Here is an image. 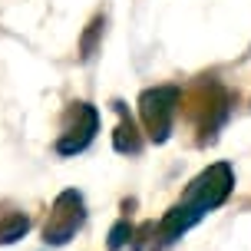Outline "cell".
Here are the masks:
<instances>
[{"label":"cell","mask_w":251,"mask_h":251,"mask_svg":"<svg viewBox=\"0 0 251 251\" xmlns=\"http://www.w3.org/2000/svg\"><path fill=\"white\" fill-rule=\"evenodd\" d=\"M231 185H235L231 165L218 162V165H212V169H205V172L185 188L182 201L165 215V222H162V245H172V241L182 238L195 222H201L205 212L218 208V205L228 199Z\"/></svg>","instance_id":"obj_1"},{"label":"cell","mask_w":251,"mask_h":251,"mask_svg":"<svg viewBox=\"0 0 251 251\" xmlns=\"http://www.w3.org/2000/svg\"><path fill=\"white\" fill-rule=\"evenodd\" d=\"M176 109H178V89L176 86H155V89H146L139 96L142 123H146V129H149V136L155 142H165L169 139Z\"/></svg>","instance_id":"obj_2"},{"label":"cell","mask_w":251,"mask_h":251,"mask_svg":"<svg viewBox=\"0 0 251 251\" xmlns=\"http://www.w3.org/2000/svg\"><path fill=\"white\" fill-rule=\"evenodd\" d=\"M83 222H86L83 195L70 188V192H63L60 199L53 201L50 222H47V228H43V241H47V245H66V241L83 228Z\"/></svg>","instance_id":"obj_3"},{"label":"cell","mask_w":251,"mask_h":251,"mask_svg":"<svg viewBox=\"0 0 251 251\" xmlns=\"http://www.w3.org/2000/svg\"><path fill=\"white\" fill-rule=\"evenodd\" d=\"M96 126H100V113L89 102H73L70 113H66V123H63V136L56 142V152H63V155L83 152L96 136Z\"/></svg>","instance_id":"obj_4"},{"label":"cell","mask_w":251,"mask_h":251,"mask_svg":"<svg viewBox=\"0 0 251 251\" xmlns=\"http://www.w3.org/2000/svg\"><path fill=\"white\" fill-rule=\"evenodd\" d=\"M26 228H30V218H26V215H20V212L7 215V218L0 222V245H10V241L24 238Z\"/></svg>","instance_id":"obj_5"},{"label":"cell","mask_w":251,"mask_h":251,"mask_svg":"<svg viewBox=\"0 0 251 251\" xmlns=\"http://www.w3.org/2000/svg\"><path fill=\"white\" fill-rule=\"evenodd\" d=\"M116 149L119 152H132L136 155L139 149H142V139H139V132H136V126H132V119H123L119 123V129H116Z\"/></svg>","instance_id":"obj_6"},{"label":"cell","mask_w":251,"mask_h":251,"mask_svg":"<svg viewBox=\"0 0 251 251\" xmlns=\"http://www.w3.org/2000/svg\"><path fill=\"white\" fill-rule=\"evenodd\" d=\"M132 238V225H129V222H116L113 225V231H109V248L113 251H119L126 245V241Z\"/></svg>","instance_id":"obj_7"}]
</instances>
